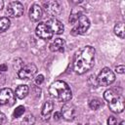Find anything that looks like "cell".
Instances as JSON below:
<instances>
[{
    "label": "cell",
    "mask_w": 125,
    "mask_h": 125,
    "mask_svg": "<svg viewBox=\"0 0 125 125\" xmlns=\"http://www.w3.org/2000/svg\"><path fill=\"white\" fill-rule=\"evenodd\" d=\"M22 66H23V62H22V61H21V60H20V62H17V63L15 62V64H14V67H15L18 71H19Z\"/></svg>",
    "instance_id": "83f0119b"
},
{
    "label": "cell",
    "mask_w": 125,
    "mask_h": 125,
    "mask_svg": "<svg viewBox=\"0 0 125 125\" xmlns=\"http://www.w3.org/2000/svg\"><path fill=\"white\" fill-rule=\"evenodd\" d=\"M5 121H6V115H5L4 113L0 112V125L4 124V123H5Z\"/></svg>",
    "instance_id": "f546056e"
},
{
    "label": "cell",
    "mask_w": 125,
    "mask_h": 125,
    "mask_svg": "<svg viewBox=\"0 0 125 125\" xmlns=\"http://www.w3.org/2000/svg\"><path fill=\"white\" fill-rule=\"evenodd\" d=\"M89 27H90V21H89V19L85 15H82L78 19V21L75 22V25L73 26V28L71 29V34L72 35L84 34L88 30Z\"/></svg>",
    "instance_id": "277c9868"
},
{
    "label": "cell",
    "mask_w": 125,
    "mask_h": 125,
    "mask_svg": "<svg viewBox=\"0 0 125 125\" xmlns=\"http://www.w3.org/2000/svg\"><path fill=\"white\" fill-rule=\"evenodd\" d=\"M53 106H54V104L51 101H47L44 104V105L42 107V110H41V116H42L43 120H48L50 118L51 113L53 111Z\"/></svg>",
    "instance_id": "9a60e30c"
},
{
    "label": "cell",
    "mask_w": 125,
    "mask_h": 125,
    "mask_svg": "<svg viewBox=\"0 0 125 125\" xmlns=\"http://www.w3.org/2000/svg\"><path fill=\"white\" fill-rule=\"evenodd\" d=\"M83 13H84V10L82 9V7L73 8L69 15V19H68L69 23H75L78 21V19L83 15Z\"/></svg>",
    "instance_id": "2e32d148"
},
{
    "label": "cell",
    "mask_w": 125,
    "mask_h": 125,
    "mask_svg": "<svg viewBox=\"0 0 125 125\" xmlns=\"http://www.w3.org/2000/svg\"><path fill=\"white\" fill-rule=\"evenodd\" d=\"M115 95H117V93H115L113 90H106L105 92H104V100L105 101H109V100H111Z\"/></svg>",
    "instance_id": "603a6c76"
},
{
    "label": "cell",
    "mask_w": 125,
    "mask_h": 125,
    "mask_svg": "<svg viewBox=\"0 0 125 125\" xmlns=\"http://www.w3.org/2000/svg\"><path fill=\"white\" fill-rule=\"evenodd\" d=\"M102 104H103L102 102L99 99H96V98L90 100V102H89V106L91 107V109H94V110L99 109L102 106Z\"/></svg>",
    "instance_id": "ffe728a7"
},
{
    "label": "cell",
    "mask_w": 125,
    "mask_h": 125,
    "mask_svg": "<svg viewBox=\"0 0 125 125\" xmlns=\"http://www.w3.org/2000/svg\"><path fill=\"white\" fill-rule=\"evenodd\" d=\"M88 82H89V84H90L91 87H97V86H99L98 81H97V77L94 76V75H91L89 77V81Z\"/></svg>",
    "instance_id": "cb8c5ba5"
},
{
    "label": "cell",
    "mask_w": 125,
    "mask_h": 125,
    "mask_svg": "<svg viewBox=\"0 0 125 125\" xmlns=\"http://www.w3.org/2000/svg\"><path fill=\"white\" fill-rule=\"evenodd\" d=\"M42 15H43V11H42V8L37 5V4H34L31 6L30 10H29V19L33 21H38L41 18H42Z\"/></svg>",
    "instance_id": "4fadbf2b"
},
{
    "label": "cell",
    "mask_w": 125,
    "mask_h": 125,
    "mask_svg": "<svg viewBox=\"0 0 125 125\" xmlns=\"http://www.w3.org/2000/svg\"><path fill=\"white\" fill-rule=\"evenodd\" d=\"M95 49L92 46L82 48L75 56L73 62V69L78 74H83L90 70L95 62Z\"/></svg>",
    "instance_id": "6da1fadb"
},
{
    "label": "cell",
    "mask_w": 125,
    "mask_h": 125,
    "mask_svg": "<svg viewBox=\"0 0 125 125\" xmlns=\"http://www.w3.org/2000/svg\"><path fill=\"white\" fill-rule=\"evenodd\" d=\"M61 113H62V117L63 119H65L67 121H71V120L74 119V117L76 115L75 106L72 104H70V103H66L62 107Z\"/></svg>",
    "instance_id": "8fae6325"
},
{
    "label": "cell",
    "mask_w": 125,
    "mask_h": 125,
    "mask_svg": "<svg viewBox=\"0 0 125 125\" xmlns=\"http://www.w3.org/2000/svg\"><path fill=\"white\" fill-rule=\"evenodd\" d=\"M28 94V87L26 85H20L15 91V96L19 99H23Z\"/></svg>",
    "instance_id": "e0dca14e"
},
{
    "label": "cell",
    "mask_w": 125,
    "mask_h": 125,
    "mask_svg": "<svg viewBox=\"0 0 125 125\" xmlns=\"http://www.w3.org/2000/svg\"><path fill=\"white\" fill-rule=\"evenodd\" d=\"M49 93L54 99L62 103H66L72 98V92L69 86L64 81L61 80L55 81L50 85Z\"/></svg>",
    "instance_id": "7a4b0ae2"
},
{
    "label": "cell",
    "mask_w": 125,
    "mask_h": 125,
    "mask_svg": "<svg viewBox=\"0 0 125 125\" xmlns=\"http://www.w3.org/2000/svg\"><path fill=\"white\" fill-rule=\"evenodd\" d=\"M34 123H35V118L31 113H28L23 117L22 120L23 125H34Z\"/></svg>",
    "instance_id": "44dd1931"
},
{
    "label": "cell",
    "mask_w": 125,
    "mask_h": 125,
    "mask_svg": "<svg viewBox=\"0 0 125 125\" xmlns=\"http://www.w3.org/2000/svg\"><path fill=\"white\" fill-rule=\"evenodd\" d=\"M65 48V41L62 38H56L50 44V50L52 52H63Z\"/></svg>",
    "instance_id": "5bb4252c"
},
{
    "label": "cell",
    "mask_w": 125,
    "mask_h": 125,
    "mask_svg": "<svg viewBox=\"0 0 125 125\" xmlns=\"http://www.w3.org/2000/svg\"><path fill=\"white\" fill-rule=\"evenodd\" d=\"M10 23L11 22H10V20L8 18H6V17L1 18L0 19V33L6 31L10 27Z\"/></svg>",
    "instance_id": "d6986e66"
},
{
    "label": "cell",
    "mask_w": 125,
    "mask_h": 125,
    "mask_svg": "<svg viewBox=\"0 0 125 125\" xmlns=\"http://www.w3.org/2000/svg\"><path fill=\"white\" fill-rule=\"evenodd\" d=\"M117 123V119L114 116H109L107 119V124L108 125H116Z\"/></svg>",
    "instance_id": "484cf974"
},
{
    "label": "cell",
    "mask_w": 125,
    "mask_h": 125,
    "mask_svg": "<svg viewBox=\"0 0 125 125\" xmlns=\"http://www.w3.org/2000/svg\"><path fill=\"white\" fill-rule=\"evenodd\" d=\"M24 110H25V108H24V106H23V105H19V106L14 110L13 116H14V117H16V118L21 117V116L24 113Z\"/></svg>",
    "instance_id": "7402d4cb"
},
{
    "label": "cell",
    "mask_w": 125,
    "mask_h": 125,
    "mask_svg": "<svg viewBox=\"0 0 125 125\" xmlns=\"http://www.w3.org/2000/svg\"><path fill=\"white\" fill-rule=\"evenodd\" d=\"M119 125H125V121H121Z\"/></svg>",
    "instance_id": "d6a6232c"
},
{
    "label": "cell",
    "mask_w": 125,
    "mask_h": 125,
    "mask_svg": "<svg viewBox=\"0 0 125 125\" xmlns=\"http://www.w3.org/2000/svg\"><path fill=\"white\" fill-rule=\"evenodd\" d=\"M44 82V76L42 74H39L35 77V84L36 85H41Z\"/></svg>",
    "instance_id": "d4e9b609"
},
{
    "label": "cell",
    "mask_w": 125,
    "mask_h": 125,
    "mask_svg": "<svg viewBox=\"0 0 125 125\" xmlns=\"http://www.w3.org/2000/svg\"><path fill=\"white\" fill-rule=\"evenodd\" d=\"M37 72V67L34 63H27L23 65L19 71H18V76L21 79H31L34 77V75Z\"/></svg>",
    "instance_id": "5b68a950"
},
{
    "label": "cell",
    "mask_w": 125,
    "mask_h": 125,
    "mask_svg": "<svg viewBox=\"0 0 125 125\" xmlns=\"http://www.w3.org/2000/svg\"><path fill=\"white\" fill-rule=\"evenodd\" d=\"M3 6H4V2L2 0H0V10L3 8Z\"/></svg>",
    "instance_id": "1f68e13d"
},
{
    "label": "cell",
    "mask_w": 125,
    "mask_h": 125,
    "mask_svg": "<svg viewBox=\"0 0 125 125\" xmlns=\"http://www.w3.org/2000/svg\"><path fill=\"white\" fill-rule=\"evenodd\" d=\"M62 118V113H61V111H56L55 113H54V119L55 120H60Z\"/></svg>",
    "instance_id": "f1b7e54d"
},
{
    "label": "cell",
    "mask_w": 125,
    "mask_h": 125,
    "mask_svg": "<svg viewBox=\"0 0 125 125\" xmlns=\"http://www.w3.org/2000/svg\"><path fill=\"white\" fill-rule=\"evenodd\" d=\"M15 103V93L10 88L0 90V105H12Z\"/></svg>",
    "instance_id": "ba28073f"
},
{
    "label": "cell",
    "mask_w": 125,
    "mask_h": 125,
    "mask_svg": "<svg viewBox=\"0 0 125 125\" xmlns=\"http://www.w3.org/2000/svg\"><path fill=\"white\" fill-rule=\"evenodd\" d=\"M108 106L109 109L112 112L115 113H120L124 109V99L121 95L117 94L115 95L111 100L108 101Z\"/></svg>",
    "instance_id": "8992f818"
},
{
    "label": "cell",
    "mask_w": 125,
    "mask_h": 125,
    "mask_svg": "<svg viewBox=\"0 0 125 125\" xmlns=\"http://www.w3.org/2000/svg\"><path fill=\"white\" fill-rule=\"evenodd\" d=\"M87 125H88V124H87Z\"/></svg>",
    "instance_id": "836d02e7"
},
{
    "label": "cell",
    "mask_w": 125,
    "mask_h": 125,
    "mask_svg": "<svg viewBox=\"0 0 125 125\" xmlns=\"http://www.w3.org/2000/svg\"><path fill=\"white\" fill-rule=\"evenodd\" d=\"M44 9H45V12L51 17L58 16L62 11V7H61L60 2L54 1V0L44 2Z\"/></svg>",
    "instance_id": "9c48e42d"
},
{
    "label": "cell",
    "mask_w": 125,
    "mask_h": 125,
    "mask_svg": "<svg viewBox=\"0 0 125 125\" xmlns=\"http://www.w3.org/2000/svg\"><path fill=\"white\" fill-rule=\"evenodd\" d=\"M45 24L49 27V29L51 30V32L54 34H62V32H63V30H64V26H63V24L59 21V20H57L56 18H51V19H49L46 22H45Z\"/></svg>",
    "instance_id": "30bf717a"
},
{
    "label": "cell",
    "mask_w": 125,
    "mask_h": 125,
    "mask_svg": "<svg viewBox=\"0 0 125 125\" xmlns=\"http://www.w3.org/2000/svg\"><path fill=\"white\" fill-rule=\"evenodd\" d=\"M24 8L21 2L13 1L8 4L7 7V14L12 18H19L23 14Z\"/></svg>",
    "instance_id": "52a82bcc"
},
{
    "label": "cell",
    "mask_w": 125,
    "mask_h": 125,
    "mask_svg": "<svg viewBox=\"0 0 125 125\" xmlns=\"http://www.w3.org/2000/svg\"><path fill=\"white\" fill-rule=\"evenodd\" d=\"M115 71H116L117 73L122 74V73L125 72V66H124L123 64H121V65H117V66L115 67Z\"/></svg>",
    "instance_id": "4316f807"
},
{
    "label": "cell",
    "mask_w": 125,
    "mask_h": 125,
    "mask_svg": "<svg viewBox=\"0 0 125 125\" xmlns=\"http://www.w3.org/2000/svg\"><path fill=\"white\" fill-rule=\"evenodd\" d=\"M114 80H115V75L112 72V70L108 67L103 68L97 77V81L100 86H108L112 84Z\"/></svg>",
    "instance_id": "3957f363"
},
{
    "label": "cell",
    "mask_w": 125,
    "mask_h": 125,
    "mask_svg": "<svg viewBox=\"0 0 125 125\" xmlns=\"http://www.w3.org/2000/svg\"><path fill=\"white\" fill-rule=\"evenodd\" d=\"M36 34L38 37H40L41 39L47 40L52 38L53 33L51 32V30L49 29V27L45 24V22H40L37 26H36Z\"/></svg>",
    "instance_id": "7c38bea8"
},
{
    "label": "cell",
    "mask_w": 125,
    "mask_h": 125,
    "mask_svg": "<svg viewBox=\"0 0 125 125\" xmlns=\"http://www.w3.org/2000/svg\"><path fill=\"white\" fill-rule=\"evenodd\" d=\"M8 69V66L6 63H1L0 64V71H6Z\"/></svg>",
    "instance_id": "4dcf8cb0"
},
{
    "label": "cell",
    "mask_w": 125,
    "mask_h": 125,
    "mask_svg": "<svg viewBox=\"0 0 125 125\" xmlns=\"http://www.w3.org/2000/svg\"><path fill=\"white\" fill-rule=\"evenodd\" d=\"M114 33H115V35H117L121 39L124 38V36H125V29H124V23L123 22H118L114 26Z\"/></svg>",
    "instance_id": "ac0fdd59"
}]
</instances>
